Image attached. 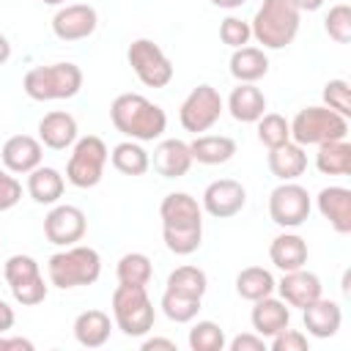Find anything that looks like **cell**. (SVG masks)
<instances>
[{
    "label": "cell",
    "instance_id": "6da1fadb",
    "mask_svg": "<svg viewBox=\"0 0 351 351\" xmlns=\"http://www.w3.org/2000/svg\"><path fill=\"white\" fill-rule=\"evenodd\" d=\"M110 121L112 126L137 143H151L165 134L167 129V115L159 104L145 99L143 93H121L110 104Z\"/></svg>",
    "mask_w": 351,
    "mask_h": 351
},
{
    "label": "cell",
    "instance_id": "7a4b0ae2",
    "mask_svg": "<svg viewBox=\"0 0 351 351\" xmlns=\"http://www.w3.org/2000/svg\"><path fill=\"white\" fill-rule=\"evenodd\" d=\"M302 11L293 0H263L250 22L252 38L263 44V49H285L299 33Z\"/></svg>",
    "mask_w": 351,
    "mask_h": 351
},
{
    "label": "cell",
    "instance_id": "3957f363",
    "mask_svg": "<svg viewBox=\"0 0 351 351\" xmlns=\"http://www.w3.org/2000/svg\"><path fill=\"white\" fill-rule=\"evenodd\" d=\"M99 274H101V255L93 247H85V244L63 247L60 252H55L47 261L49 285H55L60 291L93 285L99 280Z\"/></svg>",
    "mask_w": 351,
    "mask_h": 351
},
{
    "label": "cell",
    "instance_id": "277c9868",
    "mask_svg": "<svg viewBox=\"0 0 351 351\" xmlns=\"http://www.w3.org/2000/svg\"><path fill=\"white\" fill-rule=\"evenodd\" d=\"M22 88L33 101L71 99L82 88V69L71 60H60V63H49V66H33L25 74Z\"/></svg>",
    "mask_w": 351,
    "mask_h": 351
},
{
    "label": "cell",
    "instance_id": "5b68a950",
    "mask_svg": "<svg viewBox=\"0 0 351 351\" xmlns=\"http://www.w3.org/2000/svg\"><path fill=\"white\" fill-rule=\"evenodd\" d=\"M112 318H115V326L126 337L148 335L154 329L156 310H154V302L148 299L145 285H123V282H118V288L112 291Z\"/></svg>",
    "mask_w": 351,
    "mask_h": 351
},
{
    "label": "cell",
    "instance_id": "8992f818",
    "mask_svg": "<svg viewBox=\"0 0 351 351\" xmlns=\"http://www.w3.org/2000/svg\"><path fill=\"white\" fill-rule=\"evenodd\" d=\"M348 134V118L329 110L326 104L302 107L291 121V140L299 145H321L329 140H343Z\"/></svg>",
    "mask_w": 351,
    "mask_h": 351
},
{
    "label": "cell",
    "instance_id": "52a82bcc",
    "mask_svg": "<svg viewBox=\"0 0 351 351\" xmlns=\"http://www.w3.org/2000/svg\"><path fill=\"white\" fill-rule=\"evenodd\" d=\"M107 159H110V151L101 137H96V134L77 137V143L71 145V156L66 162V181L77 189L96 186L104 176Z\"/></svg>",
    "mask_w": 351,
    "mask_h": 351
},
{
    "label": "cell",
    "instance_id": "ba28073f",
    "mask_svg": "<svg viewBox=\"0 0 351 351\" xmlns=\"http://www.w3.org/2000/svg\"><path fill=\"white\" fill-rule=\"evenodd\" d=\"M3 277H5V282L11 288V296H14L16 304L33 307V304H41L47 299L49 285L44 282L41 269H38V261L33 255H11L3 263Z\"/></svg>",
    "mask_w": 351,
    "mask_h": 351
},
{
    "label": "cell",
    "instance_id": "9c48e42d",
    "mask_svg": "<svg viewBox=\"0 0 351 351\" xmlns=\"http://www.w3.org/2000/svg\"><path fill=\"white\" fill-rule=\"evenodd\" d=\"M126 60L145 88H165L173 80V63L151 38H134L126 49Z\"/></svg>",
    "mask_w": 351,
    "mask_h": 351
},
{
    "label": "cell",
    "instance_id": "30bf717a",
    "mask_svg": "<svg viewBox=\"0 0 351 351\" xmlns=\"http://www.w3.org/2000/svg\"><path fill=\"white\" fill-rule=\"evenodd\" d=\"M222 110H225V101H222L219 90H217L214 85H206V82H203V85L192 88V90L186 93V99L181 101L178 121H181V126H184L186 132L203 134V132H208V129L219 121Z\"/></svg>",
    "mask_w": 351,
    "mask_h": 351
},
{
    "label": "cell",
    "instance_id": "8fae6325",
    "mask_svg": "<svg viewBox=\"0 0 351 351\" xmlns=\"http://www.w3.org/2000/svg\"><path fill=\"white\" fill-rule=\"evenodd\" d=\"M310 208H313V200H310L307 189L296 181H282L269 195V217L282 230L304 225L310 217Z\"/></svg>",
    "mask_w": 351,
    "mask_h": 351
},
{
    "label": "cell",
    "instance_id": "7c38bea8",
    "mask_svg": "<svg viewBox=\"0 0 351 351\" xmlns=\"http://www.w3.org/2000/svg\"><path fill=\"white\" fill-rule=\"evenodd\" d=\"M85 230H88V219H85V211L77 206L55 203L49 208V214L44 217V236L49 244L71 247V244L82 241Z\"/></svg>",
    "mask_w": 351,
    "mask_h": 351
},
{
    "label": "cell",
    "instance_id": "4fadbf2b",
    "mask_svg": "<svg viewBox=\"0 0 351 351\" xmlns=\"http://www.w3.org/2000/svg\"><path fill=\"white\" fill-rule=\"evenodd\" d=\"M203 211L214 219L236 217L247 206V189L236 178H217L203 189Z\"/></svg>",
    "mask_w": 351,
    "mask_h": 351
},
{
    "label": "cell",
    "instance_id": "5bb4252c",
    "mask_svg": "<svg viewBox=\"0 0 351 351\" xmlns=\"http://www.w3.org/2000/svg\"><path fill=\"white\" fill-rule=\"evenodd\" d=\"M99 25V14L93 5L88 3H71L55 11L52 16V33L60 41H82L88 36H93Z\"/></svg>",
    "mask_w": 351,
    "mask_h": 351
},
{
    "label": "cell",
    "instance_id": "9a60e30c",
    "mask_svg": "<svg viewBox=\"0 0 351 351\" xmlns=\"http://www.w3.org/2000/svg\"><path fill=\"white\" fill-rule=\"evenodd\" d=\"M321 277L315 271H307L304 266L302 269H293V271H282V280L277 282L274 291H280V299L288 304V307H299L304 310L310 302H315L321 296Z\"/></svg>",
    "mask_w": 351,
    "mask_h": 351
},
{
    "label": "cell",
    "instance_id": "2e32d148",
    "mask_svg": "<svg viewBox=\"0 0 351 351\" xmlns=\"http://www.w3.org/2000/svg\"><path fill=\"white\" fill-rule=\"evenodd\" d=\"M0 159H3V167L11 170V173H30L41 165L44 159V145L38 137H30V134H14L3 143L0 148Z\"/></svg>",
    "mask_w": 351,
    "mask_h": 351
},
{
    "label": "cell",
    "instance_id": "e0dca14e",
    "mask_svg": "<svg viewBox=\"0 0 351 351\" xmlns=\"http://www.w3.org/2000/svg\"><path fill=\"white\" fill-rule=\"evenodd\" d=\"M77 118L66 110H52L47 112L41 121H38V140L44 148H52V151H66L77 143Z\"/></svg>",
    "mask_w": 351,
    "mask_h": 351
},
{
    "label": "cell",
    "instance_id": "ac0fdd59",
    "mask_svg": "<svg viewBox=\"0 0 351 351\" xmlns=\"http://www.w3.org/2000/svg\"><path fill=\"white\" fill-rule=\"evenodd\" d=\"M159 217H162V228H200L203 206L186 192H170L162 197Z\"/></svg>",
    "mask_w": 351,
    "mask_h": 351
},
{
    "label": "cell",
    "instance_id": "d6986e66",
    "mask_svg": "<svg viewBox=\"0 0 351 351\" xmlns=\"http://www.w3.org/2000/svg\"><path fill=\"white\" fill-rule=\"evenodd\" d=\"M151 165H154V170H156L162 178H181V176H186L189 167H192L189 143H184V140H178V137L162 140V143L154 148Z\"/></svg>",
    "mask_w": 351,
    "mask_h": 351
},
{
    "label": "cell",
    "instance_id": "ffe728a7",
    "mask_svg": "<svg viewBox=\"0 0 351 351\" xmlns=\"http://www.w3.org/2000/svg\"><path fill=\"white\" fill-rule=\"evenodd\" d=\"M252 313H250V321H252V332L261 335V337H274L277 332H282L285 326H291V307L277 299L274 293L271 296H263L258 302H252Z\"/></svg>",
    "mask_w": 351,
    "mask_h": 351
},
{
    "label": "cell",
    "instance_id": "44dd1931",
    "mask_svg": "<svg viewBox=\"0 0 351 351\" xmlns=\"http://www.w3.org/2000/svg\"><path fill=\"white\" fill-rule=\"evenodd\" d=\"M315 206L321 217L337 230V233H351V189L346 186H324L315 197Z\"/></svg>",
    "mask_w": 351,
    "mask_h": 351
},
{
    "label": "cell",
    "instance_id": "7402d4cb",
    "mask_svg": "<svg viewBox=\"0 0 351 351\" xmlns=\"http://www.w3.org/2000/svg\"><path fill=\"white\" fill-rule=\"evenodd\" d=\"M302 321H304V329L313 335V337H335L340 324H343V310L337 302L332 299H324L318 296L315 302H310L304 310H302Z\"/></svg>",
    "mask_w": 351,
    "mask_h": 351
},
{
    "label": "cell",
    "instance_id": "603a6c76",
    "mask_svg": "<svg viewBox=\"0 0 351 351\" xmlns=\"http://www.w3.org/2000/svg\"><path fill=\"white\" fill-rule=\"evenodd\" d=\"M228 112L239 123H255L266 112V96L255 82H239L228 96Z\"/></svg>",
    "mask_w": 351,
    "mask_h": 351
},
{
    "label": "cell",
    "instance_id": "cb8c5ba5",
    "mask_svg": "<svg viewBox=\"0 0 351 351\" xmlns=\"http://www.w3.org/2000/svg\"><path fill=\"white\" fill-rule=\"evenodd\" d=\"M269 170L274 178L280 181H296L304 170H307V154H304V145L288 140L277 148H269Z\"/></svg>",
    "mask_w": 351,
    "mask_h": 351
},
{
    "label": "cell",
    "instance_id": "d4e9b609",
    "mask_svg": "<svg viewBox=\"0 0 351 351\" xmlns=\"http://www.w3.org/2000/svg\"><path fill=\"white\" fill-rule=\"evenodd\" d=\"M71 329H74V340L82 348H101L110 340L112 321H110V315L104 310H82L74 318Z\"/></svg>",
    "mask_w": 351,
    "mask_h": 351
},
{
    "label": "cell",
    "instance_id": "484cf974",
    "mask_svg": "<svg viewBox=\"0 0 351 351\" xmlns=\"http://www.w3.org/2000/svg\"><path fill=\"white\" fill-rule=\"evenodd\" d=\"M307 241L299 233H280L269 244V258L280 271H293L307 263Z\"/></svg>",
    "mask_w": 351,
    "mask_h": 351
},
{
    "label": "cell",
    "instance_id": "4316f807",
    "mask_svg": "<svg viewBox=\"0 0 351 351\" xmlns=\"http://www.w3.org/2000/svg\"><path fill=\"white\" fill-rule=\"evenodd\" d=\"M63 189H66V181H63L60 170H55V167L38 165L36 170L27 173V195L38 206H55L63 197Z\"/></svg>",
    "mask_w": 351,
    "mask_h": 351
},
{
    "label": "cell",
    "instance_id": "83f0119b",
    "mask_svg": "<svg viewBox=\"0 0 351 351\" xmlns=\"http://www.w3.org/2000/svg\"><path fill=\"white\" fill-rule=\"evenodd\" d=\"M192 162L200 165H225L236 154V140L228 134H197L189 143Z\"/></svg>",
    "mask_w": 351,
    "mask_h": 351
},
{
    "label": "cell",
    "instance_id": "f1b7e54d",
    "mask_svg": "<svg viewBox=\"0 0 351 351\" xmlns=\"http://www.w3.org/2000/svg\"><path fill=\"white\" fill-rule=\"evenodd\" d=\"M230 74L239 82H258L269 74V58L261 47H239L230 55Z\"/></svg>",
    "mask_w": 351,
    "mask_h": 351
},
{
    "label": "cell",
    "instance_id": "f546056e",
    "mask_svg": "<svg viewBox=\"0 0 351 351\" xmlns=\"http://www.w3.org/2000/svg\"><path fill=\"white\" fill-rule=\"evenodd\" d=\"M277 288V280L263 266H247L236 274V293L247 302H258L263 296H271Z\"/></svg>",
    "mask_w": 351,
    "mask_h": 351
},
{
    "label": "cell",
    "instance_id": "4dcf8cb0",
    "mask_svg": "<svg viewBox=\"0 0 351 351\" xmlns=\"http://www.w3.org/2000/svg\"><path fill=\"white\" fill-rule=\"evenodd\" d=\"M315 167L324 176H348L351 173V143L346 137L321 143L315 154Z\"/></svg>",
    "mask_w": 351,
    "mask_h": 351
},
{
    "label": "cell",
    "instance_id": "1f68e13d",
    "mask_svg": "<svg viewBox=\"0 0 351 351\" xmlns=\"http://www.w3.org/2000/svg\"><path fill=\"white\" fill-rule=\"evenodd\" d=\"M110 162H112V167H115L118 173H123V176H143V173L151 167V156H148V151H145L137 140H123V143H118V145L112 148V154H110Z\"/></svg>",
    "mask_w": 351,
    "mask_h": 351
},
{
    "label": "cell",
    "instance_id": "d6a6232c",
    "mask_svg": "<svg viewBox=\"0 0 351 351\" xmlns=\"http://www.w3.org/2000/svg\"><path fill=\"white\" fill-rule=\"evenodd\" d=\"M167 291L203 299L206 291H208V277H206V271L197 269V266H178V269H173V271L167 274Z\"/></svg>",
    "mask_w": 351,
    "mask_h": 351
},
{
    "label": "cell",
    "instance_id": "836d02e7",
    "mask_svg": "<svg viewBox=\"0 0 351 351\" xmlns=\"http://www.w3.org/2000/svg\"><path fill=\"white\" fill-rule=\"evenodd\" d=\"M115 277L123 285H148L151 277H154L151 258L145 252H126V255H121V261L115 266Z\"/></svg>",
    "mask_w": 351,
    "mask_h": 351
},
{
    "label": "cell",
    "instance_id": "e575fe53",
    "mask_svg": "<svg viewBox=\"0 0 351 351\" xmlns=\"http://www.w3.org/2000/svg\"><path fill=\"white\" fill-rule=\"evenodd\" d=\"M200 302H203V299L184 296V293H176V291H167V288H165L159 307H162V313H165L170 321H176V324H189V321L197 318Z\"/></svg>",
    "mask_w": 351,
    "mask_h": 351
},
{
    "label": "cell",
    "instance_id": "d590c367",
    "mask_svg": "<svg viewBox=\"0 0 351 351\" xmlns=\"http://www.w3.org/2000/svg\"><path fill=\"white\" fill-rule=\"evenodd\" d=\"M255 123H258V140L266 148H277L291 140V121H285V115L280 112H263Z\"/></svg>",
    "mask_w": 351,
    "mask_h": 351
},
{
    "label": "cell",
    "instance_id": "8d00e7d4",
    "mask_svg": "<svg viewBox=\"0 0 351 351\" xmlns=\"http://www.w3.org/2000/svg\"><path fill=\"white\" fill-rule=\"evenodd\" d=\"M162 239L173 255H192L203 244V225L200 228H162Z\"/></svg>",
    "mask_w": 351,
    "mask_h": 351
},
{
    "label": "cell",
    "instance_id": "74e56055",
    "mask_svg": "<svg viewBox=\"0 0 351 351\" xmlns=\"http://www.w3.org/2000/svg\"><path fill=\"white\" fill-rule=\"evenodd\" d=\"M228 346L225 332L214 321H197L189 329V348L192 351H222Z\"/></svg>",
    "mask_w": 351,
    "mask_h": 351
},
{
    "label": "cell",
    "instance_id": "f35d334b",
    "mask_svg": "<svg viewBox=\"0 0 351 351\" xmlns=\"http://www.w3.org/2000/svg\"><path fill=\"white\" fill-rule=\"evenodd\" d=\"M324 30L335 44H348L351 41V5L346 3L332 5L324 19Z\"/></svg>",
    "mask_w": 351,
    "mask_h": 351
},
{
    "label": "cell",
    "instance_id": "ab89813d",
    "mask_svg": "<svg viewBox=\"0 0 351 351\" xmlns=\"http://www.w3.org/2000/svg\"><path fill=\"white\" fill-rule=\"evenodd\" d=\"M324 104L340 112L343 118H348L351 115V85L346 80H329L324 85Z\"/></svg>",
    "mask_w": 351,
    "mask_h": 351
},
{
    "label": "cell",
    "instance_id": "60d3db41",
    "mask_svg": "<svg viewBox=\"0 0 351 351\" xmlns=\"http://www.w3.org/2000/svg\"><path fill=\"white\" fill-rule=\"evenodd\" d=\"M219 38H222V44H228L230 49L247 47L250 38H252L250 22H244V19H239V16H225V19L219 22Z\"/></svg>",
    "mask_w": 351,
    "mask_h": 351
},
{
    "label": "cell",
    "instance_id": "b9f144b4",
    "mask_svg": "<svg viewBox=\"0 0 351 351\" xmlns=\"http://www.w3.org/2000/svg\"><path fill=\"white\" fill-rule=\"evenodd\" d=\"M271 343V351H307L310 348V343H307V335L304 332H299V329H291V326H285L282 332H277L274 337H269Z\"/></svg>",
    "mask_w": 351,
    "mask_h": 351
},
{
    "label": "cell",
    "instance_id": "7bdbcfd3",
    "mask_svg": "<svg viewBox=\"0 0 351 351\" xmlns=\"http://www.w3.org/2000/svg\"><path fill=\"white\" fill-rule=\"evenodd\" d=\"M22 200V184L14 178L11 170L0 167V211L14 208Z\"/></svg>",
    "mask_w": 351,
    "mask_h": 351
},
{
    "label": "cell",
    "instance_id": "ee69618b",
    "mask_svg": "<svg viewBox=\"0 0 351 351\" xmlns=\"http://www.w3.org/2000/svg\"><path fill=\"white\" fill-rule=\"evenodd\" d=\"M230 351H266V343L261 335L255 332H244V335H236L230 343H228Z\"/></svg>",
    "mask_w": 351,
    "mask_h": 351
},
{
    "label": "cell",
    "instance_id": "f6af8a7d",
    "mask_svg": "<svg viewBox=\"0 0 351 351\" xmlns=\"http://www.w3.org/2000/svg\"><path fill=\"white\" fill-rule=\"evenodd\" d=\"M0 351H33V343L27 337H5V332H0Z\"/></svg>",
    "mask_w": 351,
    "mask_h": 351
},
{
    "label": "cell",
    "instance_id": "bcb514c9",
    "mask_svg": "<svg viewBox=\"0 0 351 351\" xmlns=\"http://www.w3.org/2000/svg\"><path fill=\"white\" fill-rule=\"evenodd\" d=\"M14 321H16L14 307H11L5 299H0V332H8V329L14 326Z\"/></svg>",
    "mask_w": 351,
    "mask_h": 351
},
{
    "label": "cell",
    "instance_id": "7dc6e473",
    "mask_svg": "<svg viewBox=\"0 0 351 351\" xmlns=\"http://www.w3.org/2000/svg\"><path fill=\"white\" fill-rule=\"evenodd\" d=\"M143 351H156V348H165V351H176V343L173 340H167V337H148V340H143V346H140Z\"/></svg>",
    "mask_w": 351,
    "mask_h": 351
},
{
    "label": "cell",
    "instance_id": "c3c4849f",
    "mask_svg": "<svg viewBox=\"0 0 351 351\" xmlns=\"http://www.w3.org/2000/svg\"><path fill=\"white\" fill-rule=\"evenodd\" d=\"M293 5L299 11H318L324 5V0H293Z\"/></svg>",
    "mask_w": 351,
    "mask_h": 351
},
{
    "label": "cell",
    "instance_id": "681fc988",
    "mask_svg": "<svg viewBox=\"0 0 351 351\" xmlns=\"http://www.w3.org/2000/svg\"><path fill=\"white\" fill-rule=\"evenodd\" d=\"M211 5H217V8H228V11H233V8H241L247 0H208Z\"/></svg>",
    "mask_w": 351,
    "mask_h": 351
},
{
    "label": "cell",
    "instance_id": "f907efd6",
    "mask_svg": "<svg viewBox=\"0 0 351 351\" xmlns=\"http://www.w3.org/2000/svg\"><path fill=\"white\" fill-rule=\"evenodd\" d=\"M8 58H11V41H8V38L0 33V66H3Z\"/></svg>",
    "mask_w": 351,
    "mask_h": 351
},
{
    "label": "cell",
    "instance_id": "816d5d0a",
    "mask_svg": "<svg viewBox=\"0 0 351 351\" xmlns=\"http://www.w3.org/2000/svg\"><path fill=\"white\" fill-rule=\"evenodd\" d=\"M41 3H47V5H63L66 0H41Z\"/></svg>",
    "mask_w": 351,
    "mask_h": 351
}]
</instances>
